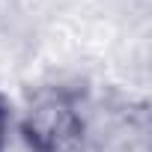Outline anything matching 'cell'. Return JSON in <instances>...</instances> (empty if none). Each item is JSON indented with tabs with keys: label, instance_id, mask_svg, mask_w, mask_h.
<instances>
[{
	"label": "cell",
	"instance_id": "1",
	"mask_svg": "<svg viewBox=\"0 0 152 152\" xmlns=\"http://www.w3.org/2000/svg\"><path fill=\"white\" fill-rule=\"evenodd\" d=\"M21 131L33 152H78L84 146L87 122L75 96L66 90H45L30 102Z\"/></svg>",
	"mask_w": 152,
	"mask_h": 152
},
{
	"label": "cell",
	"instance_id": "2",
	"mask_svg": "<svg viewBox=\"0 0 152 152\" xmlns=\"http://www.w3.org/2000/svg\"><path fill=\"white\" fill-rule=\"evenodd\" d=\"M3 137H6V107H3V99H0V146H3Z\"/></svg>",
	"mask_w": 152,
	"mask_h": 152
}]
</instances>
